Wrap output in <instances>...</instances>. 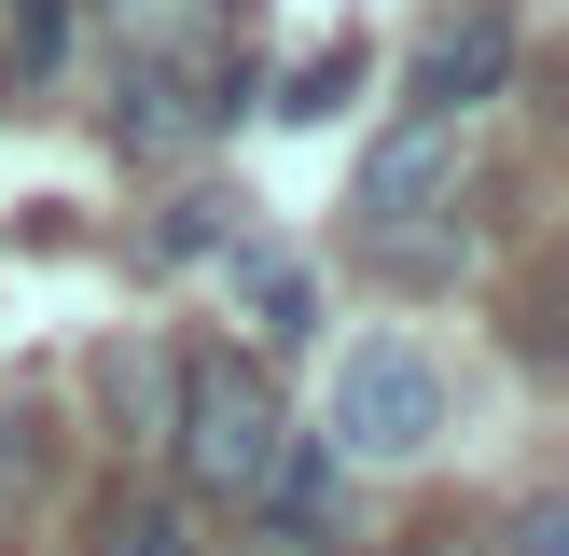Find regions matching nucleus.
Masks as SVG:
<instances>
[{"label":"nucleus","instance_id":"f257e3e1","mask_svg":"<svg viewBox=\"0 0 569 556\" xmlns=\"http://www.w3.org/2000/svg\"><path fill=\"white\" fill-rule=\"evenodd\" d=\"M459 181H472V139L459 126H389L376 153H361V181H348V250L376 278H445L472 250Z\"/></svg>","mask_w":569,"mask_h":556},{"label":"nucleus","instance_id":"f03ea898","mask_svg":"<svg viewBox=\"0 0 569 556\" xmlns=\"http://www.w3.org/2000/svg\"><path fill=\"white\" fill-rule=\"evenodd\" d=\"M278 445H292V417H278L264 361H237V348H181V417H167L181 487H194V500H264Z\"/></svg>","mask_w":569,"mask_h":556},{"label":"nucleus","instance_id":"7ed1b4c3","mask_svg":"<svg viewBox=\"0 0 569 556\" xmlns=\"http://www.w3.org/2000/svg\"><path fill=\"white\" fill-rule=\"evenodd\" d=\"M445 417H459V389H445V361L417 348V334H361L348 361H333V459H431L445 445Z\"/></svg>","mask_w":569,"mask_h":556},{"label":"nucleus","instance_id":"20e7f679","mask_svg":"<svg viewBox=\"0 0 569 556\" xmlns=\"http://www.w3.org/2000/svg\"><path fill=\"white\" fill-rule=\"evenodd\" d=\"M237 111H264V56L250 42H222V56H181V70H111V153H139V167H181V153H209Z\"/></svg>","mask_w":569,"mask_h":556},{"label":"nucleus","instance_id":"39448f33","mask_svg":"<svg viewBox=\"0 0 569 556\" xmlns=\"http://www.w3.org/2000/svg\"><path fill=\"white\" fill-rule=\"evenodd\" d=\"M515 42H528L515 0H445V14L417 28V56H403V126H472V111L515 83Z\"/></svg>","mask_w":569,"mask_h":556},{"label":"nucleus","instance_id":"423d86ee","mask_svg":"<svg viewBox=\"0 0 569 556\" xmlns=\"http://www.w3.org/2000/svg\"><path fill=\"white\" fill-rule=\"evenodd\" d=\"M111 28V70H181V56L250 42V0H98Z\"/></svg>","mask_w":569,"mask_h":556},{"label":"nucleus","instance_id":"0eeeda50","mask_svg":"<svg viewBox=\"0 0 569 556\" xmlns=\"http://www.w3.org/2000/svg\"><path fill=\"white\" fill-rule=\"evenodd\" d=\"M264 528H278L292 556H348V459H333L320 431L278 445V473H264Z\"/></svg>","mask_w":569,"mask_h":556},{"label":"nucleus","instance_id":"6e6552de","mask_svg":"<svg viewBox=\"0 0 569 556\" xmlns=\"http://www.w3.org/2000/svg\"><path fill=\"white\" fill-rule=\"evenodd\" d=\"M222 278H237V306H250V334H264V348H306V334H320V278H306L292 250L237 237V250H222Z\"/></svg>","mask_w":569,"mask_h":556},{"label":"nucleus","instance_id":"1a4fd4ad","mask_svg":"<svg viewBox=\"0 0 569 556\" xmlns=\"http://www.w3.org/2000/svg\"><path fill=\"white\" fill-rule=\"evenodd\" d=\"M98 404L126 445H167V417H181V348H111L98 361Z\"/></svg>","mask_w":569,"mask_h":556},{"label":"nucleus","instance_id":"9d476101","mask_svg":"<svg viewBox=\"0 0 569 556\" xmlns=\"http://www.w3.org/2000/svg\"><path fill=\"white\" fill-rule=\"evenodd\" d=\"M237 209H250V195H222V181L167 195V209H153V237H139V265H222V250H237Z\"/></svg>","mask_w":569,"mask_h":556},{"label":"nucleus","instance_id":"9b49d317","mask_svg":"<svg viewBox=\"0 0 569 556\" xmlns=\"http://www.w3.org/2000/svg\"><path fill=\"white\" fill-rule=\"evenodd\" d=\"M361 83H376V56H361V42H320L292 83H264V111H278V126H348Z\"/></svg>","mask_w":569,"mask_h":556},{"label":"nucleus","instance_id":"f8f14e48","mask_svg":"<svg viewBox=\"0 0 569 556\" xmlns=\"http://www.w3.org/2000/svg\"><path fill=\"white\" fill-rule=\"evenodd\" d=\"M0 14H14V83L70 70V14H83V0H0Z\"/></svg>","mask_w":569,"mask_h":556},{"label":"nucleus","instance_id":"ddd939ff","mask_svg":"<svg viewBox=\"0 0 569 556\" xmlns=\"http://www.w3.org/2000/svg\"><path fill=\"white\" fill-rule=\"evenodd\" d=\"M487 556H569V500L542 487V500H515V515L487 528Z\"/></svg>","mask_w":569,"mask_h":556},{"label":"nucleus","instance_id":"4468645a","mask_svg":"<svg viewBox=\"0 0 569 556\" xmlns=\"http://www.w3.org/2000/svg\"><path fill=\"white\" fill-rule=\"evenodd\" d=\"M111 556H194V543H181L167 500H139V515H111Z\"/></svg>","mask_w":569,"mask_h":556},{"label":"nucleus","instance_id":"2eb2a0df","mask_svg":"<svg viewBox=\"0 0 569 556\" xmlns=\"http://www.w3.org/2000/svg\"><path fill=\"white\" fill-rule=\"evenodd\" d=\"M28 459H42V445H28V417H0V473H14V487H28Z\"/></svg>","mask_w":569,"mask_h":556},{"label":"nucleus","instance_id":"dca6fc26","mask_svg":"<svg viewBox=\"0 0 569 556\" xmlns=\"http://www.w3.org/2000/svg\"><path fill=\"white\" fill-rule=\"evenodd\" d=\"M417 556H487V543H472V528H431V543H417Z\"/></svg>","mask_w":569,"mask_h":556}]
</instances>
